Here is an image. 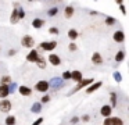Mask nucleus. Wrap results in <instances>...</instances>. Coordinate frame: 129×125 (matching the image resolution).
I'll return each mask as SVG.
<instances>
[{"label":"nucleus","mask_w":129,"mask_h":125,"mask_svg":"<svg viewBox=\"0 0 129 125\" xmlns=\"http://www.w3.org/2000/svg\"><path fill=\"white\" fill-rule=\"evenodd\" d=\"M62 83H64V81H62L61 78L54 77V78H51V79L49 81V88H51L53 90H58V89L62 86Z\"/></svg>","instance_id":"f257e3e1"},{"label":"nucleus","mask_w":129,"mask_h":125,"mask_svg":"<svg viewBox=\"0 0 129 125\" xmlns=\"http://www.w3.org/2000/svg\"><path fill=\"white\" fill-rule=\"evenodd\" d=\"M39 47L45 52H53L54 49L57 47V42L56 40H50V42H42L39 44Z\"/></svg>","instance_id":"f03ea898"},{"label":"nucleus","mask_w":129,"mask_h":125,"mask_svg":"<svg viewBox=\"0 0 129 125\" xmlns=\"http://www.w3.org/2000/svg\"><path fill=\"white\" fill-rule=\"evenodd\" d=\"M93 82H94V81H93V78H86V79H82L81 82H79L78 85H76V88L74 89L72 92H71V93H75V92L81 90L82 88H87V86H89V85H92Z\"/></svg>","instance_id":"7ed1b4c3"},{"label":"nucleus","mask_w":129,"mask_h":125,"mask_svg":"<svg viewBox=\"0 0 129 125\" xmlns=\"http://www.w3.org/2000/svg\"><path fill=\"white\" fill-rule=\"evenodd\" d=\"M21 44H22L24 47H26V49H32V47L35 46V40H34L32 36L25 35L22 39H21Z\"/></svg>","instance_id":"20e7f679"},{"label":"nucleus","mask_w":129,"mask_h":125,"mask_svg":"<svg viewBox=\"0 0 129 125\" xmlns=\"http://www.w3.org/2000/svg\"><path fill=\"white\" fill-rule=\"evenodd\" d=\"M35 89H36L38 92H42V93H46V92L49 90V82L47 81H39V82H36V85H35Z\"/></svg>","instance_id":"39448f33"},{"label":"nucleus","mask_w":129,"mask_h":125,"mask_svg":"<svg viewBox=\"0 0 129 125\" xmlns=\"http://www.w3.org/2000/svg\"><path fill=\"white\" fill-rule=\"evenodd\" d=\"M10 110H11V102L9 99L0 100V111L2 113H9Z\"/></svg>","instance_id":"423d86ee"},{"label":"nucleus","mask_w":129,"mask_h":125,"mask_svg":"<svg viewBox=\"0 0 129 125\" xmlns=\"http://www.w3.org/2000/svg\"><path fill=\"white\" fill-rule=\"evenodd\" d=\"M39 57H40L39 52H38V50H35V49H32L31 52L26 54V61H29V63H36V60Z\"/></svg>","instance_id":"0eeeda50"},{"label":"nucleus","mask_w":129,"mask_h":125,"mask_svg":"<svg viewBox=\"0 0 129 125\" xmlns=\"http://www.w3.org/2000/svg\"><path fill=\"white\" fill-rule=\"evenodd\" d=\"M111 113H112V108L110 107V104H104L103 107L100 108V114L104 117V118H108V117H111Z\"/></svg>","instance_id":"6e6552de"},{"label":"nucleus","mask_w":129,"mask_h":125,"mask_svg":"<svg viewBox=\"0 0 129 125\" xmlns=\"http://www.w3.org/2000/svg\"><path fill=\"white\" fill-rule=\"evenodd\" d=\"M101 85H103V82H101V81H99V82H96V83L93 82L90 86H87V88H86V93L90 94V93H93V92H96L97 89L101 88Z\"/></svg>","instance_id":"1a4fd4ad"},{"label":"nucleus","mask_w":129,"mask_h":125,"mask_svg":"<svg viewBox=\"0 0 129 125\" xmlns=\"http://www.w3.org/2000/svg\"><path fill=\"white\" fill-rule=\"evenodd\" d=\"M47 60H49V63H50L51 65H54V67H57V65H60V64H61V58H60L57 54H53V53L49 56Z\"/></svg>","instance_id":"9d476101"},{"label":"nucleus","mask_w":129,"mask_h":125,"mask_svg":"<svg viewBox=\"0 0 129 125\" xmlns=\"http://www.w3.org/2000/svg\"><path fill=\"white\" fill-rule=\"evenodd\" d=\"M17 7H18V4H17V3H14V8H13L11 17H10V22H11L13 25L17 24V22L20 21V18H18V13H17Z\"/></svg>","instance_id":"9b49d317"},{"label":"nucleus","mask_w":129,"mask_h":125,"mask_svg":"<svg viewBox=\"0 0 129 125\" xmlns=\"http://www.w3.org/2000/svg\"><path fill=\"white\" fill-rule=\"evenodd\" d=\"M112 38H114V40L117 42V43H122V42L125 40V33H123L122 31H115Z\"/></svg>","instance_id":"f8f14e48"},{"label":"nucleus","mask_w":129,"mask_h":125,"mask_svg":"<svg viewBox=\"0 0 129 125\" xmlns=\"http://www.w3.org/2000/svg\"><path fill=\"white\" fill-rule=\"evenodd\" d=\"M71 79H72L74 82L79 83L82 79H83V78H82V72H81V71H78V69L72 71V72H71Z\"/></svg>","instance_id":"ddd939ff"},{"label":"nucleus","mask_w":129,"mask_h":125,"mask_svg":"<svg viewBox=\"0 0 129 125\" xmlns=\"http://www.w3.org/2000/svg\"><path fill=\"white\" fill-rule=\"evenodd\" d=\"M10 94L9 92V85H0V99H7V96Z\"/></svg>","instance_id":"4468645a"},{"label":"nucleus","mask_w":129,"mask_h":125,"mask_svg":"<svg viewBox=\"0 0 129 125\" xmlns=\"http://www.w3.org/2000/svg\"><path fill=\"white\" fill-rule=\"evenodd\" d=\"M92 63L96 64V65H101L103 64V58H101V54L100 53H93L92 54Z\"/></svg>","instance_id":"2eb2a0df"},{"label":"nucleus","mask_w":129,"mask_h":125,"mask_svg":"<svg viewBox=\"0 0 129 125\" xmlns=\"http://www.w3.org/2000/svg\"><path fill=\"white\" fill-rule=\"evenodd\" d=\"M18 92H20V94H22V96H31L32 94V89L28 88V86H25V85H21L20 88H18Z\"/></svg>","instance_id":"dca6fc26"},{"label":"nucleus","mask_w":129,"mask_h":125,"mask_svg":"<svg viewBox=\"0 0 129 125\" xmlns=\"http://www.w3.org/2000/svg\"><path fill=\"white\" fill-rule=\"evenodd\" d=\"M43 25H45V21H43V19H40V18H35L34 21H32V27H34L35 29H40Z\"/></svg>","instance_id":"f3484780"},{"label":"nucleus","mask_w":129,"mask_h":125,"mask_svg":"<svg viewBox=\"0 0 129 125\" xmlns=\"http://www.w3.org/2000/svg\"><path fill=\"white\" fill-rule=\"evenodd\" d=\"M40 111H42V104H40L39 102L34 103V104H32V107H31V113H34V114H39Z\"/></svg>","instance_id":"a211bd4d"},{"label":"nucleus","mask_w":129,"mask_h":125,"mask_svg":"<svg viewBox=\"0 0 129 125\" xmlns=\"http://www.w3.org/2000/svg\"><path fill=\"white\" fill-rule=\"evenodd\" d=\"M74 7L72 6H67L65 7V10H64V15H65V18H71V17L74 15Z\"/></svg>","instance_id":"6ab92c4d"},{"label":"nucleus","mask_w":129,"mask_h":125,"mask_svg":"<svg viewBox=\"0 0 129 125\" xmlns=\"http://www.w3.org/2000/svg\"><path fill=\"white\" fill-rule=\"evenodd\" d=\"M110 100H111V106H110V107L111 108L117 107V93H115V92H111V94H110Z\"/></svg>","instance_id":"aec40b11"},{"label":"nucleus","mask_w":129,"mask_h":125,"mask_svg":"<svg viewBox=\"0 0 129 125\" xmlns=\"http://www.w3.org/2000/svg\"><path fill=\"white\" fill-rule=\"evenodd\" d=\"M123 58H125V52H123V50H119V52L115 54V61H117V63H121V61H123Z\"/></svg>","instance_id":"412c9836"},{"label":"nucleus","mask_w":129,"mask_h":125,"mask_svg":"<svg viewBox=\"0 0 129 125\" xmlns=\"http://www.w3.org/2000/svg\"><path fill=\"white\" fill-rule=\"evenodd\" d=\"M36 65L39 67L40 69H45V68H46V60H45L43 57H39V58L36 60Z\"/></svg>","instance_id":"4be33fe9"},{"label":"nucleus","mask_w":129,"mask_h":125,"mask_svg":"<svg viewBox=\"0 0 129 125\" xmlns=\"http://www.w3.org/2000/svg\"><path fill=\"white\" fill-rule=\"evenodd\" d=\"M68 38L74 42L76 38H78V31H76V29H70V31H68Z\"/></svg>","instance_id":"5701e85b"},{"label":"nucleus","mask_w":129,"mask_h":125,"mask_svg":"<svg viewBox=\"0 0 129 125\" xmlns=\"http://www.w3.org/2000/svg\"><path fill=\"white\" fill-rule=\"evenodd\" d=\"M10 83H11V77L10 75H4L0 79V85H10Z\"/></svg>","instance_id":"b1692460"},{"label":"nucleus","mask_w":129,"mask_h":125,"mask_svg":"<svg viewBox=\"0 0 129 125\" xmlns=\"http://www.w3.org/2000/svg\"><path fill=\"white\" fill-rule=\"evenodd\" d=\"M6 125H15V122H17V119H15V117L14 115H7V118H6Z\"/></svg>","instance_id":"393cba45"},{"label":"nucleus","mask_w":129,"mask_h":125,"mask_svg":"<svg viewBox=\"0 0 129 125\" xmlns=\"http://www.w3.org/2000/svg\"><path fill=\"white\" fill-rule=\"evenodd\" d=\"M111 125H123L122 118H118V117H111Z\"/></svg>","instance_id":"a878e982"},{"label":"nucleus","mask_w":129,"mask_h":125,"mask_svg":"<svg viewBox=\"0 0 129 125\" xmlns=\"http://www.w3.org/2000/svg\"><path fill=\"white\" fill-rule=\"evenodd\" d=\"M17 13H18V18H20V19L25 18V11H24V8L21 7L20 4H18V7H17Z\"/></svg>","instance_id":"bb28decb"},{"label":"nucleus","mask_w":129,"mask_h":125,"mask_svg":"<svg viewBox=\"0 0 129 125\" xmlns=\"http://www.w3.org/2000/svg\"><path fill=\"white\" fill-rule=\"evenodd\" d=\"M57 13H58V8H57V7H51V8H49V10H47V15L49 17H54Z\"/></svg>","instance_id":"cd10ccee"},{"label":"nucleus","mask_w":129,"mask_h":125,"mask_svg":"<svg viewBox=\"0 0 129 125\" xmlns=\"http://www.w3.org/2000/svg\"><path fill=\"white\" fill-rule=\"evenodd\" d=\"M112 77H114V81H115V82H118V83H119L121 81H122V75H121L118 71H115L114 74H112Z\"/></svg>","instance_id":"c85d7f7f"},{"label":"nucleus","mask_w":129,"mask_h":125,"mask_svg":"<svg viewBox=\"0 0 129 125\" xmlns=\"http://www.w3.org/2000/svg\"><path fill=\"white\" fill-rule=\"evenodd\" d=\"M50 99H51V96H50V94H45V96H43L42 97V100H40V104H45V103H49V102H50Z\"/></svg>","instance_id":"c756f323"},{"label":"nucleus","mask_w":129,"mask_h":125,"mask_svg":"<svg viewBox=\"0 0 129 125\" xmlns=\"http://www.w3.org/2000/svg\"><path fill=\"white\" fill-rule=\"evenodd\" d=\"M62 81H68V79H71V71H64L62 72V78H61Z\"/></svg>","instance_id":"7c9ffc66"},{"label":"nucleus","mask_w":129,"mask_h":125,"mask_svg":"<svg viewBox=\"0 0 129 125\" xmlns=\"http://www.w3.org/2000/svg\"><path fill=\"white\" fill-rule=\"evenodd\" d=\"M115 22H117V21H115L114 17H107V18H106V24L107 25H114Z\"/></svg>","instance_id":"2f4dec72"},{"label":"nucleus","mask_w":129,"mask_h":125,"mask_svg":"<svg viewBox=\"0 0 129 125\" xmlns=\"http://www.w3.org/2000/svg\"><path fill=\"white\" fill-rule=\"evenodd\" d=\"M15 89H17V83L11 82V83L9 85V92H10V93H14V92H15Z\"/></svg>","instance_id":"473e14b6"},{"label":"nucleus","mask_w":129,"mask_h":125,"mask_svg":"<svg viewBox=\"0 0 129 125\" xmlns=\"http://www.w3.org/2000/svg\"><path fill=\"white\" fill-rule=\"evenodd\" d=\"M68 50H70V52H76V50H78V46H76L74 42H71L70 46H68Z\"/></svg>","instance_id":"72a5a7b5"},{"label":"nucleus","mask_w":129,"mask_h":125,"mask_svg":"<svg viewBox=\"0 0 129 125\" xmlns=\"http://www.w3.org/2000/svg\"><path fill=\"white\" fill-rule=\"evenodd\" d=\"M49 33H53V35H58V33H60V31H58V28L51 27L50 29H49Z\"/></svg>","instance_id":"f704fd0d"},{"label":"nucleus","mask_w":129,"mask_h":125,"mask_svg":"<svg viewBox=\"0 0 129 125\" xmlns=\"http://www.w3.org/2000/svg\"><path fill=\"white\" fill-rule=\"evenodd\" d=\"M81 119H82L83 122H89V121H90V115L85 114V115H82V117H81Z\"/></svg>","instance_id":"c9c22d12"},{"label":"nucleus","mask_w":129,"mask_h":125,"mask_svg":"<svg viewBox=\"0 0 129 125\" xmlns=\"http://www.w3.org/2000/svg\"><path fill=\"white\" fill-rule=\"evenodd\" d=\"M42 122H43V118L40 117V118H38V119H36V121L32 122V125H42Z\"/></svg>","instance_id":"e433bc0d"},{"label":"nucleus","mask_w":129,"mask_h":125,"mask_svg":"<svg viewBox=\"0 0 129 125\" xmlns=\"http://www.w3.org/2000/svg\"><path fill=\"white\" fill-rule=\"evenodd\" d=\"M103 125H111V117H108V118H104Z\"/></svg>","instance_id":"4c0bfd02"},{"label":"nucleus","mask_w":129,"mask_h":125,"mask_svg":"<svg viewBox=\"0 0 129 125\" xmlns=\"http://www.w3.org/2000/svg\"><path fill=\"white\" fill-rule=\"evenodd\" d=\"M119 10H121V13H122L123 15H126V8H125L123 4H119Z\"/></svg>","instance_id":"58836bf2"},{"label":"nucleus","mask_w":129,"mask_h":125,"mask_svg":"<svg viewBox=\"0 0 129 125\" xmlns=\"http://www.w3.org/2000/svg\"><path fill=\"white\" fill-rule=\"evenodd\" d=\"M78 121H79V118H78V117H72V118L70 119V122H71V124H76Z\"/></svg>","instance_id":"ea45409f"},{"label":"nucleus","mask_w":129,"mask_h":125,"mask_svg":"<svg viewBox=\"0 0 129 125\" xmlns=\"http://www.w3.org/2000/svg\"><path fill=\"white\" fill-rule=\"evenodd\" d=\"M15 53H17V50H14V49H11V50H10V52H9V56H14V54H15Z\"/></svg>","instance_id":"a19ab883"}]
</instances>
